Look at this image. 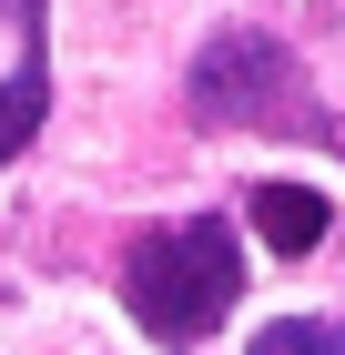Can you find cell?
Masks as SVG:
<instances>
[{"label":"cell","mask_w":345,"mask_h":355,"mask_svg":"<svg viewBox=\"0 0 345 355\" xmlns=\"http://www.w3.org/2000/svg\"><path fill=\"white\" fill-rule=\"evenodd\" d=\"M244 295V244L224 214H193V223H162L142 234L133 264H122V304L142 315L153 345H203Z\"/></svg>","instance_id":"1"},{"label":"cell","mask_w":345,"mask_h":355,"mask_svg":"<svg viewBox=\"0 0 345 355\" xmlns=\"http://www.w3.org/2000/svg\"><path fill=\"white\" fill-rule=\"evenodd\" d=\"M193 112L224 122V132H285V122H315L305 102V71L274 31H213L193 51Z\"/></svg>","instance_id":"2"},{"label":"cell","mask_w":345,"mask_h":355,"mask_svg":"<svg viewBox=\"0 0 345 355\" xmlns=\"http://www.w3.org/2000/svg\"><path fill=\"white\" fill-rule=\"evenodd\" d=\"M244 214L264 223V244H274V254H315V244H325V223H335V203H325L315 183H254V203H244Z\"/></svg>","instance_id":"3"},{"label":"cell","mask_w":345,"mask_h":355,"mask_svg":"<svg viewBox=\"0 0 345 355\" xmlns=\"http://www.w3.org/2000/svg\"><path fill=\"white\" fill-rule=\"evenodd\" d=\"M41 112H51V71H41V51L0 82V163L10 153H31V132H41Z\"/></svg>","instance_id":"4"},{"label":"cell","mask_w":345,"mask_h":355,"mask_svg":"<svg viewBox=\"0 0 345 355\" xmlns=\"http://www.w3.org/2000/svg\"><path fill=\"white\" fill-rule=\"evenodd\" d=\"M254 355H345V325H315V315H285V325L254 335Z\"/></svg>","instance_id":"5"}]
</instances>
